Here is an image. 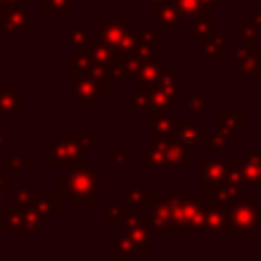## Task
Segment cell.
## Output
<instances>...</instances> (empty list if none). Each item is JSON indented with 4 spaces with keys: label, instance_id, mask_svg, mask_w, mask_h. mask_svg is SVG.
Returning <instances> with one entry per match:
<instances>
[{
    "label": "cell",
    "instance_id": "obj_18",
    "mask_svg": "<svg viewBox=\"0 0 261 261\" xmlns=\"http://www.w3.org/2000/svg\"><path fill=\"white\" fill-rule=\"evenodd\" d=\"M106 220H108V222H122V220H124V212H122V208H118V206H110V212L106 214Z\"/></svg>",
    "mask_w": 261,
    "mask_h": 261
},
{
    "label": "cell",
    "instance_id": "obj_15",
    "mask_svg": "<svg viewBox=\"0 0 261 261\" xmlns=\"http://www.w3.org/2000/svg\"><path fill=\"white\" fill-rule=\"evenodd\" d=\"M133 249L135 243L130 241V234H122L116 239V257H133Z\"/></svg>",
    "mask_w": 261,
    "mask_h": 261
},
{
    "label": "cell",
    "instance_id": "obj_13",
    "mask_svg": "<svg viewBox=\"0 0 261 261\" xmlns=\"http://www.w3.org/2000/svg\"><path fill=\"white\" fill-rule=\"evenodd\" d=\"M98 82L96 80H80L73 88H71V92L80 98V100H94V92H100V88L96 86Z\"/></svg>",
    "mask_w": 261,
    "mask_h": 261
},
{
    "label": "cell",
    "instance_id": "obj_4",
    "mask_svg": "<svg viewBox=\"0 0 261 261\" xmlns=\"http://www.w3.org/2000/svg\"><path fill=\"white\" fill-rule=\"evenodd\" d=\"M202 167V181L200 186H216L224 181V173H226V163L222 161H200Z\"/></svg>",
    "mask_w": 261,
    "mask_h": 261
},
{
    "label": "cell",
    "instance_id": "obj_6",
    "mask_svg": "<svg viewBox=\"0 0 261 261\" xmlns=\"http://www.w3.org/2000/svg\"><path fill=\"white\" fill-rule=\"evenodd\" d=\"M16 86H6L4 92L0 94V112H2V118L4 120H12L16 108H18V102H20V90L14 92Z\"/></svg>",
    "mask_w": 261,
    "mask_h": 261
},
{
    "label": "cell",
    "instance_id": "obj_16",
    "mask_svg": "<svg viewBox=\"0 0 261 261\" xmlns=\"http://www.w3.org/2000/svg\"><path fill=\"white\" fill-rule=\"evenodd\" d=\"M69 41H71L75 47H80L82 51H84V47H88V45H90V39H88V35H86L84 31H71Z\"/></svg>",
    "mask_w": 261,
    "mask_h": 261
},
{
    "label": "cell",
    "instance_id": "obj_25",
    "mask_svg": "<svg viewBox=\"0 0 261 261\" xmlns=\"http://www.w3.org/2000/svg\"><path fill=\"white\" fill-rule=\"evenodd\" d=\"M0 2H4V4H18V2H27V0H0Z\"/></svg>",
    "mask_w": 261,
    "mask_h": 261
},
{
    "label": "cell",
    "instance_id": "obj_21",
    "mask_svg": "<svg viewBox=\"0 0 261 261\" xmlns=\"http://www.w3.org/2000/svg\"><path fill=\"white\" fill-rule=\"evenodd\" d=\"M14 198L18 202H29L31 196H29V188H14Z\"/></svg>",
    "mask_w": 261,
    "mask_h": 261
},
{
    "label": "cell",
    "instance_id": "obj_5",
    "mask_svg": "<svg viewBox=\"0 0 261 261\" xmlns=\"http://www.w3.org/2000/svg\"><path fill=\"white\" fill-rule=\"evenodd\" d=\"M159 33L157 31H141L137 33V49H141L143 57H157L159 55Z\"/></svg>",
    "mask_w": 261,
    "mask_h": 261
},
{
    "label": "cell",
    "instance_id": "obj_9",
    "mask_svg": "<svg viewBox=\"0 0 261 261\" xmlns=\"http://www.w3.org/2000/svg\"><path fill=\"white\" fill-rule=\"evenodd\" d=\"M122 33H124V31H122L120 24H114V22H98V39H100L104 45H108L110 51H112V47L118 43V39H120Z\"/></svg>",
    "mask_w": 261,
    "mask_h": 261
},
{
    "label": "cell",
    "instance_id": "obj_8",
    "mask_svg": "<svg viewBox=\"0 0 261 261\" xmlns=\"http://www.w3.org/2000/svg\"><path fill=\"white\" fill-rule=\"evenodd\" d=\"M202 53L204 55H224V37L222 31H212L208 35H204V39L200 41Z\"/></svg>",
    "mask_w": 261,
    "mask_h": 261
},
{
    "label": "cell",
    "instance_id": "obj_20",
    "mask_svg": "<svg viewBox=\"0 0 261 261\" xmlns=\"http://www.w3.org/2000/svg\"><path fill=\"white\" fill-rule=\"evenodd\" d=\"M208 147L210 149H222L224 147V139H220L218 135H210L208 137Z\"/></svg>",
    "mask_w": 261,
    "mask_h": 261
},
{
    "label": "cell",
    "instance_id": "obj_14",
    "mask_svg": "<svg viewBox=\"0 0 261 261\" xmlns=\"http://www.w3.org/2000/svg\"><path fill=\"white\" fill-rule=\"evenodd\" d=\"M6 232H16V230H22L24 228V214L22 210H10L8 212V218H6Z\"/></svg>",
    "mask_w": 261,
    "mask_h": 261
},
{
    "label": "cell",
    "instance_id": "obj_1",
    "mask_svg": "<svg viewBox=\"0 0 261 261\" xmlns=\"http://www.w3.org/2000/svg\"><path fill=\"white\" fill-rule=\"evenodd\" d=\"M226 222L230 230H259L261 228V212L251 200H237L226 208Z\"/></svg>",
    "mask_w": 261,
    "mask_h": 261
},
{
    "label": "cell",
    "instance_id": "obj_19",
    "mask_svg": "<svg viewBox=\"0 0 261 261\" xmlns=\"http://www.w3.org/2000/svg\"><path fill=\"white\" fill-rule=\"evenodd\" d=\"M67 6V0H41V8L43 10H51V8H65Z\"/></svg>",
    "mask_w": 261,
    "mask_h": 261
},
{
    "label": "cell",
    "instance_id": "obj_3",
    "mask_svg": "<svg viewBox=\"0 0 261 261\" xmlns=\"http://www.w3.org/2000/svg\"><path fill=\"white\" fill-rule=\"evenodd\" d=\"M27 24H29V12L18 8L16 4H10L0 10V29L6 35L18 37L27 29Z\"/></svg>",
    "mask_w": 261,
    "mask_h": 261
},
{
    "label": "cell",
    "instance_id": "obj_28",
    "mask_svg": "<svg viewBox=\"0 0 261 261\" xmlns=\"http://www.w3.org/2000/svg\"><path fill=\"white\" fill-rule=\"evenodd\" d=\"M151 2H161V0H151Z\"/></svg>",
    "mask_w": 261,
    "mask_h": 261
},
{
    "label": "cell",
    "instance_id": "obj_11",
    "mask_svg": "<svg viewBox=\"0 0 261 261\" xmlns=\"http://www.w3.org/2000/svg\"><path fill=\"white\" fill-rule=\"evenodd\" d=\"M171 4L177 8V12L181 16L198 18V16H204L206 14V8L202 6V0H173Z\"/></svg>",
    "mask_w": 261,
    "mask_h": 261
},
{
    "label": "cell",
    "instance_id": "obj_26",
    "mask_svg": "<svg viewBox=\"0 0 261 261\" xmlns=\"http://www.w3.org/2000/svg\"><path fill=\"white\" fill-rule=\"evenodd\" d=\"M0 149H2V133H0Z\"/></svg>",
    "mask_w": 261,
    "mask_h": 261
},
{
    "label": "cell",
    "instance_id": "obj_7",
    "mask_svg": "<svg viewBox=\"0 0 261 261\" xmlns=\"http://www.w3.org/2000/svg\"><path fill=\"white\" fill-rule=\"evenodd\" d=\"M77 151H80V147H75L69 139L63 141V143L53 145V151H51V165L55 167V165H61V163H71L73 157L80 155Z\"/></svg>",
    "mask_w": 261,
    "mask_h": 261
},
{
    "label": "cell",
    "instance_id": "obj_27",
    "mask_svg": "<svg viewBox=\"0 0 261 261\" xmlns=\"http://www.w3.org/2000/svg\"><path fill=\"white\" fill-rule=\"evenodd\" d=\"M0 210H2V198H0Z\"/></svg>",
    "mask_w": 261,
    "mask_h": 261
},
{
    "label": "cell",
    "instance_id": "obj_2",
    "mask_svg": "<svg viewBox=\"0 0 261 261\" xmlns=\"http://www.w3.org/2000/svg\"><path fill=\"white\" fill-rule=\"evenodd\" d=\"M61 194L63 196H69V202L71 204H80V202L96 204L94 181L82 169H71V175L61 179Z\"/></svg>",
    "mask_w": 261,
    "mask_h": 261
},
{
    "label": "cell",
    "instance_id": "obj_23",
    "mask_svg": "<svg viewBox=\"0 0 261 261\" xmlns=\"http://www.w3.org/2000/svg\"><path fill=\"white\" fill-rule=\"evenodd\" d=\"M202 6L206 10H214L216 8V0H202Z\"/></svg>",
    "mask_w": 261,
    "mask_h": 261
},
{
    "label": "cell",
    "instance_id": "obj_17",
    "mask_svg": "<svg viewBox=\"0 0 261 261\" xmlns=\"http://www.w3.org/2000/svg\"><path fill=\"white\" fill-rule=\"evenodd\" d=\"M18 157H20V151H14V159H6V161H4V165L12 169V175H14V177L20 175V161H18Z\"/></svg>",
    "mask_w": 261,
    "mask_h": 261
},
{
    "label": "cell",
    "instance_id": "obj_10",
    "mask_svg": "<svg viewBox=\"0 0 261 261\" xmlns=\"http://www.w3.org/2000/svg\"><path fill=\"white\" fill-rule=\"evenodd\" d=\"M204 228L208 230H226L228 222H226V212H222L218 206H212L206 210V218H204Z\"/></svg>",
    "mask_w": 261,
    "mask_h": 261
},
{
    "label": "cell",
    "instance_id": "obj_22",
    "mask_svg": "<svg viewBox=\"0 0 261 261\" xmlns=\"http://www.w3.org/2000/svg\"><path fill=\"white\" fill-rule=\"evenodd\" d=\"M192 108L194 110H204L206 108V100L202 96H192Z\"/></svg>",
    "mask_w": 261,
    "mask_h": 261
},
{
    "label": "cell",
    "instance_id": "obj_12",
    "mask_svg": "<svg viewBox=\"0 0 261 261\" xmlns=\"http://www.w3.org/2000/svg\"><path fill=\"white\" fill-rule=\"evenodd\" d=\"M155 14H157V20L163 22L167 29H175L177 22H179V16H181L173 4L171 6H159V4H155Z\"/></svg>",
    "mask_w": 261,
    "mask_h": 261
},
{
    "label": "cell",
    "instance_id": "obj_24",
    "mask_svg": "<svg viewBox=\"0 0 261 261\" xmlns=\"http://www.w3.org/2000/svg\"><path fill=\"white\" fill-rule=\"evenodd\" d=\"M6 186H10V179H6V177L0 173V188H6Z\"/></svg>",
    "mask_w": 261,
    "mask_h": 261
}]
</instances>
